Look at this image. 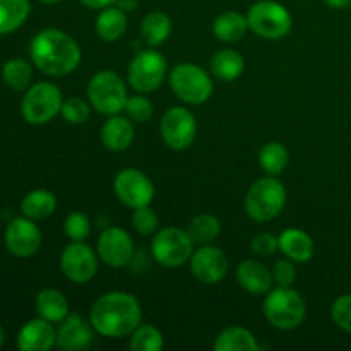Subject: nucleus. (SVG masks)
<instances>
[{"mask_svg":"<svg viewBox=\"0 0 351 351\" xmlns=\"http://www.w3.org/2000/svg\"><path fill=\"white\" fill-rule=\"evenodd\" d=\"M143 321L139 302L125 291H112L101 295L93 304L89 322L98 335L106 338L130 336Z\"/></svg>","mask_w":351,"mask_h":351,"instance_id":"1","label":"nucleus"},{"mask_svg":"<svg viewBox=\"0 0 351 351\" xmlns=\"http://www.w3.org/2000/svg\"><path fill=\"white\" fill-rule=\"evenodd\" d=\"M34 65L48 75H65L75 71L81 62V48L60 29L40 31L29 45Z\"/></svg>","mask_w":351,"mask_h":351,"instance_id":"2","label":"nucleus"},{"mask_svg":"<svg viewBox=\"0 0 351 351\" xmlns=\"http://www.w3.org/2000/svg\"><path fill=\"white\" fill-rule=\"evenodd\" d=\"M287 204V189L273 175L259 178L245 195V211L254 221L266 223L276 218Z\"/></svg>","mask_w":351,"mask_h":351,"instance_id":"3","label":"nucleus"},{"mask_svg":"<svg viewBox=\"0 0 351 351\" xmlns=\"http://www.w3.org/2000/svg\"><path fill=\"white\" fill-rule=\"evenodd\" d=\"M263 308L269 324L283 331L300 326L307 311L302 295L290 287H278L269 290Z\"/></svg>","mask_w":351,"mask_h":351,"instance_id":"4","label":"nucleus"},{"mask_svg":"<svg viewBox=\"0 0 351 351\" xmlns=\"http://www.w3.org/2000/svg\"><path fill=\"white\" fill-rule=\"evenodd\" d=\"M249 27L266 40H281L291 29V14L274 0H259L247 14Z\"/></svg>","mask_w":351,"mask_h":351,"instance_id":"5","label":"nucleus"},{"mask_svg":"<svg viewBox=\"0 0 351 351\" xmlns=\"http://www.w3.org/2000/svg\"><path fill=\"white\" fill-rule=\"evenodd\" d=\"M88 98L89 105L95 106L99 113L117 115L125 108V84L117 72L101 71L93 75L91 81H89Z\"/></svg>","mask_w":351,"mask_h":351,"instance_id":"6","label":"nucleus"},{"mask_svg":"<svg viewBox=\"0 0 351 351\" xmlns=\"http://www.w3.org/2000/svg\"><path fill=\"white\" fill-rule=\"evenodd\" d=\"M170 86L175 95L189 105H202L213 95L208 72L195 64H180L171 71Z\"/></svg>","mask_w":351,"mask_h":351,"instance_id":"7","label":"nucleus"},{"mask_svg":"<svg viewBox=\"0 0 351 351\" xmlns=\"http://www.w3.org/2000/svg\"><path fill=\"white\" fill-rule=\"evenodd\" d=\"M151 252L161 266L178 267L191 261L192 254H194V242L185 230L168 226L154 235Z\"/></svg>","mask_w":351,"mask_h":351,"instance_id":"8","label":"nucleus"},{"mask_svg":"<svg viewBox=\"0 0 351 351\" xmlns=\"http://www.w3.org/2000/svg\"><path fill=\"white\" fill-rule=\"evenodd\" d=\"M62 103L64 99L57 86L51 82H38L26 91L21 110L26 122L41 125L50 122L60 112Z\"/></svg>","mask_w":351,"mask_h":351,"instance_id":"9","label":"nucleus"},{"mask_svg":"<svg viewBox=\"0 0 351 351\" xmlns=\"http://www.w3.org/2000/svg\"><path fill=\"white\" fill-rule=\"evenodd\" d=\"M167 77V58L156 50H144L129 65V82L136 91L153 93Z\"/></svg>","mask_w":351,"mask_h":351,"instance_id":"10","label":"nucleus"},{"mask_svg":"<svg viewBox=\"0 0 351 351\" xmlns=\"http://www.w3.org/2000/svg\"><path fill=\"white\" fill-rule=\"evenodd\" d=\"M160 127L165 144L173 151H184L191 147L197 134L195 117L184 106H173L167 110Z\"/></svg>","mask_w":351,"mask_h":351,"instance_id":"11","label":"nucleus"},{"mask_svg":"<svg viewBox=\"0 0 351 351\" xmlns=\"http://www.w3.org/2000/svg\"><path fill=\"white\" fill-rule=\"evenodd\" d=\"M113 189L117 197L132 209L149 206L154 197L153 182L146 173L136 168H125L119 171L113 180Z\"/></svg>","mask_w":351,"mask_h":351,"instance_id":"12","label":"nucleus"},{"mask_svg":"<svg viewBox=\"0 0 351 351\" xmlns=\"http://www.w3.org/2000/svg\"><path fill=\"white\" fill-rule=\"evenodd\" d=\"M60 269L72 283H88L98 271L95 252L84 242H72L60 256Z\"/></svg>","mask_w":351,"mask_h":351,"instance_id":"13","label":"nucleus"},{"mask_svg":"<svg viewBox=\"0 0 351 351\" xmlns=\"http://www.w3.org/2000/svg\"><path fill=\"white\" fill-rule=\"evenodd\" d=\"M191 271L195 280L204 285H216L228 273V259L218 247L201 245L191 257Z\"/></svg>","mask_w":351,"mask_h":351,"instance_id":"14","label":"nucleus"},{"mask_svg":"<svg viewBox=\"0 0 351 351\" xmlns=\"http://www.w3.org/2000/svg\"><path fill=\"white\" fill-rule=\"evenodd\" d=\"M5 245L12 256L26 259L41 245V233L31 218H16L5 230Z\"/></svg>","mask_w":351,"mask_h":351,"instance_id":"15","label":"nucleus"},{"mask_svg":"<svg viewBox=\"0 0 351 351\" xmlns=\"http://www.w3.org/2000/svg\"><path fill=\"white\" fill-rule=\"evenodd\" d=\"M134 242L125 230L119 226L103 230L98 239V256L112 267H122L132 259Z\"/></svg>","mask_w":351,"mask_h":351,"instance_id":"16","label":"nucleus"},{"mask_svg":"<svg viewBox=\"0 0 351 351\" xmlns=\"http://www.w3.org/2000/svg\"><path fill=\"white\" fill-rule=\"evenodd\" d=\"M93 343V326L79 314H69L57 331L58 348L79 351L89 348Z\"/></svg>","mask_w":351,"mask_h":351,"instance_id":"17","label":"nucleus"},{"mask_svg":"<svg viewBox=\"0 0 351 351\" xmlns=\"http://www.w3.org/2000/svg\"><path fill=\"white\" fill-rule=\"evenodd\" d=\"M53 345H57V331L43 317L26 322L17 335V346L23 351H48Z\"/></svg>","mask_w":351,"mask_h":351,"instance_id":"18","label":"nucleus"},{"mask_svg":"<svg viewBox=\"0 0 351 351\" xmlns=\"http://www.w3.org/2000/svg\"><path fill=\"white\" fill-rule=\"evenodd\" d=\"M240 287L252 295L267 293L273 287V273L256 259H247L237 269Z\"/></svg>","mask_w":351,"mask_h":351,"instance_id":"19","label":"nucleus"},{"mask_svg":"<svg viewBox=\"0 0 351 351\" xmlns=\"http://www.w3.org/2000/svg\"><path fill=\"white\" fill-rule=\"evenodd\" d=\"M134 141V125L129 119L112 115L101 127V143L110 151H125Z\"/></svg>","mask_w":351,"mask_h":351,"instance_id":"20","label":"nucleus"},{"mask_svg":"<svg viewBox=\"0 0 351 351\" xmlns=\"http://www.w3.org/2000/svg\"><path fill=\"white\" fill-rule=\"evenodd\" d=\"M280 250L295 263H307L314 256V242L305 232L298 228H288L278 239Z\"/></svg>","mask_w":351,"mask_h":351,"instance_id":"21","label":"nucleus"},{"mask_svg":"<svg viewBox=\"0 0 351 351\" xmlns=\"http://www.w3.org/2000/svg\"><path fill=\"white\" fill-rule=\"evenodd\" d=\"M249 29V21L245 16L235 10H226L221 12L213 23V33L218 40L226 41V43H235L245 36Z\"/></svg>","mask_w":351,"mask_h":351,"instance_id":"22","label":"nucleus"},{"mask_svg":"<svg viewBox=\"0 0 351 351\" xmlns=\"http://www.w3.org/2000/svg\"><path fill=\"white\" fill-rule=\"evenodd\" d=\"M96 33L103 41H117L127 29L125 10L120 7H105L96 17Z\"/></svg>","mask_w":351,"mask_h":351,"instance_id":"23","label":"nucleus"},{"mask_svg":"<svg viewBox=\"0 0 351 351\" xmlns=\"http://www.w3.org/2000/svg\"><path fill=\"white\" fill-rule=\"evenodd\" d=\"M36 312L47 321L62 322L69 315L67 298L55 288H45L36 297Z\"/></svg>","mask_w":351,"mask_h":351,"instance_id":"24","label":"nucleus"},{"mask_svg":"<svg viewBox=\"0 0 351 351\" xmlns=\"http://www.w3.org/2000/svg\"><path fill=\"white\" fill-rule=\"evenodd\" d=\"M245 69V60L242 55L235 50H219L211 58V72L219 81H235L242 75Z\"/></svg>","mask_w":351,"mask_h":351,"instance_id":"25","label":"nucleus"},{"mask_svg":"<svg viewBox=\"0 0 351 351\" xmlns=\"http://www.w3.org/2000/svg\"><path fill=\"white\" fill-rule=\"evenodd\" d=\"M215 351H256L259 348L256 338L245 328H226L218 335L213 345Z\"/></svg>","mask_w":351,"mask_h":351,"instance_id":"26","label":"nucleus"},{"mask_svg":"<svg viewBox=\"0 0 351 351\" xmlns=\"http://www.w3.org/2000/svg\"><path fill=\"white\" fill-rule=\"evenodd\" d=\"M21 209L26 218L31 219H45L57 209V197L50 191H33L23 199Z\"/></svg>","mask_w":351,"mask_h":351,"instance_id":"27","label":"nucleus"},{"mask_svg":"<svg viewBox=\"0 0 351 351\" xmlns=\"http://www.w3.org/2000/svg\"><path fill=\"white\" fill-rule=\"evenodd\" d=\"M141 33L144 40L151 47L165 43L171 33V21L165 12H151L147 14L141 24Z\"/></svg>","mask_w":351,"mask_h":351,"instance_id":"28","label":"nucleus"},{"mask_svg":"<svg viewBox=\"0 0 351 351\" xmlns=\"http://www.w3.org/2000/svg\"><path fill=\"white\" fill-rule=\"evenodd\" d=\"M29 14V0H0V34L16 31Z\"/></svg>","mask_w":351,"mask_h":351,"instance_id":"29","label":"nucleus"},{"mask_svg":"<svg viewBox=\"0 0 351 351\" xmlns=\"http://www.w3.org/2000/svg\"><path fill=\"white\" fill-rule=\"evenodd\" d=\"M219 232H221V225H219L218 218L213 215L195 216L187 228L189 237L197 245H208V243L215 242Z\"/></svg>","mask_w":351,"mask_h":351,"instance_id":"30","label":"nucleus"},{"mask_svg":"<svg viewBox=\"0 0 351 351\" xmlns=\"http://www.w3.org/2000/svg\"><path fill=\"white\" fill-rule=\"evenodd\" d=\"M33 69L23 58H12L2 69V79L12 91H26L31 82Z\"/></svg>","mask_w":351,"mask_h":351,"instance_id":"31","label":"nucleus"},{"mask_svg":"<svg viewBox=\"0 0 351 351\" xmlns=\"http://www.w3.org/2000/svg\"><path fill=\"white\" fill-rule=\"evenodd\" d=\"M259 165L267 175H280L288 165V151L281 143H267L259 151Z\"/></svg>","mask_w":351,"mask_h":351,"instance_id":"32","label":"nucleus"},{"mask_svg":"<svg viewBox=\"0 0 351 351\" xmlns=\"http://www.w3.org/2000/svg\"><path fill=\"white\" fill-rule=\"evenodd\" d=\"M163 348V336L154 326H139L130 335V350L132 351H160Z\"/></svg>","mask_w":351,"mask_h":351,"instance_id":"33","label":"nucleus"},{"mask_svg":"<svg viewBox=\"0 0 351 351\" xmlns=\"http://www.w3.org/2000/svg\"><path fill=\"white\" fill-rule=\"evenodd\" d=\"M65 235L72 240V242H84L91 232V221L84 213L74 211L67 216L64 223Z\"/></svg>","mask_w":351,"mask_h":351,"instance_id":"34","label":"nucleus"},{"mask_svg":"<svg viewBox=\"0 0 351 351\" xmlns=\"http://www.w3.org/2000/svg\"><path fill=\"white\" fill-rule=\"evenodd\" d=\"M62 117L67 120L69 123H84L86 120L89 119V105L81 98H69L62 103V108H60Z\"/></svg>","mask_w":351,"mask_h":351,"instance_id":"35","label":"nucleus"},{"mask_svg":"<svg viewBox=\"0 0 351 351\" xmlns=\"http://www.w3.org/2000/svg\"><path fill=\"white\" fill-rule=\"evenodd\" d=\"M123 112L127 113L130 120L134 122H146L153 115V105L147 98L144 96H132V98H127L125 108Z\"/></svg>","mask_w":351,"mask_h":351,"instance_id":"36","label":"nucleus"},{"mask_svg":"<svg viewBox=\"0 0 351 351\" xmlns=\"http://www.w3.org/2000/svg\"><path fill=\"white\" fill-rule=\"evenodd\" d=\"M158 216L149 206L134 209L132 215V226L141 233V235H149L158 228Z\"/></svg>","mask_w":351,"mask_h":351,"instance_id":"37","label":"nucleus"},{"mask_svg":"<svg viewBox=\"0 0 351 351\" xmlns=\"http://www.w3.org/2000/svg\"><path fill=\"white\" fill-rule=\"evenodd\" d=\"M331 315L338 328L351 335V295H343L332 304Z\"/></svg>","mask_w":351,"mask_h":351,"instance_id":"38","label":"nucleus"},{"mask_svg":"<svg viewBox=\"0 0 351 351\" xmlns=\"http://www.w3.org/2000/svg\"><path fill=\"white\" fill-rule=\"evenodd\" d=\"M250 247H252V252L256 254V256L269 257L280 249V242H278L276 237L271 235V233H259V235H256L252 239Z\"/></svg>","mask_w":351,"mask_h":351,"instance_id":"39","label":"nucleus"},{"mask_svg":"<svg viewBox=\"0 0 351 351\" xmlns=\"http://www.w3.org/2000/svg\"><path fill=\"white\" fill-rule=\"evenodd\" d=\"M297 278V271L295 266L288 259L276 261L273 267V280L278 287H291Z\"/></svg>","mask_w":351,"mask_h":351,"instance_id":"40","label":"nucleus"},{"mask_svg":"<svg viewBox=\"0 0 351 351\" xmlns=\"http://www.w3.org/2000/svg\"><path fill=\"white\" fill-rule=\"evenodd\" d=\"M82 5H86L88 9H105L115 3V0H79Z\"/></svg>","mask_w":351,"mask_h":351,"instance_id":"41","label":"nucleus"},{"mask_svg":"<svg viewBox=\"0 0 351 351\" xmlns=\"http://www.w3.org/2000/svg\"><path fill=\"white\" fill-rule=\"evenodd\" d=\"M324 3L332 9H346L351 5V0H324Z\"/></svg>","mask_w":351,"mask_h":351,"instance_id":"42","label":"nucleus"},{"mask_svg":"<svg viewBox=\"0 0 351 351\" xmlns=\"http://www.w3.org/2000/svg\"><path fill=\"white\" fill-rule=\"evenodd\" d=\"M117 7H120L122 10H132L136 9L137 0H115Z\"/></svg>","mask_w":351,"mask_h":351,"instance_id":"43","label":"nucleus"},{"mask_svg":"<svg viewBox=\"0 0 351 351\" xmlns=\"http://www.w3.org/2000/svg\"><path fill=\"white\" fill-rule=\"evenodd\" d=\"M3 341H5V332H3V329L0 328V346L3 345Z\"/></svg>","mask_w":351,"mask_h":351,"instance_id":"44","label":"nucleus"},{"mask_svg":"<svg viewBox=\"0 0 351 351\" xmlns=\"http://www.w3.org/2000/svg\"><path fill=\"white\" fill-rule=\"evenodd\" d=\"M40 2H43V3H57V2H60V0H40Z\"/></svg>","mask_w":351,"mask_h":351,"instance_id":"45","label":"nucleus"}]
</instances>
